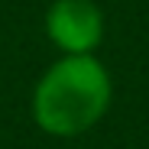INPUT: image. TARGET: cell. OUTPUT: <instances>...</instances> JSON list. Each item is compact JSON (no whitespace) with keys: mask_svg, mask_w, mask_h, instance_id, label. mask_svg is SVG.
<instances>
[{"mask_svg":"<svg viewBox=\"0 0 149 149\" xmlns=\"http://www.w3.org/2000/svg\"><path fill=\"white\" fill-rule=\"evenodd\" d=\"M45 33L65 55H91L104 39V13L94 0H55L45 13Z\"/></svg>","mask_w":149,"mask_h":149,"instance_id":"obj_2","label":"cell"},{"mask_svg":"<svg viewBox=\"0 0 149 149\" xmlns=\"http://www.w3.org/2000/svg\"><path fill=\"white\" fill-rule=\"evenodd\" d=\"M110 107V74L94 55H65L33 91V117L52 136L91 130Z\"/></svg>","mask_w":149,"mask_h":149,"instance_id":"obj_1","label":"cell"}]
</instances>
